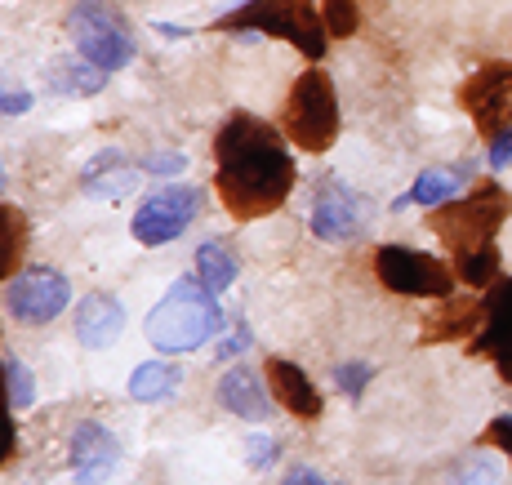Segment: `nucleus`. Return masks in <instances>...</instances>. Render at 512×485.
Instances as JSON below:
<instances>
[{"label": "nucleus", "mask_w": 512, "mask_h": 485, "mask_svg": "<svg viewBox=\"0 0 512 485\" xmlns=\"http://www.w3.org/2000/svg\"><path fill=\"white\" fill-rule=\"evenodd\" d=\"M214 187L241 223L281 210L294 187V156L285 152V134L250 112L228 116L214 134Z\"/></svg>", "instance_id": "nucleus-1"}, {"label": "nucleus", "mask_w": 512, "mask_h": 485, "mask_svg": "<svg viewBox=\"0 0 512 485\" xmlns=\"http://www.w3.org/2000/svg\"><path fill=\"white\" fill-rule=\"evenodd\" d=\"M143 330L156 352H170V356L196 352L223 330V308L201 285V276H196V281L183 276V281H174V290L147 312Z\"/></svg>", "instance_id": "nucleus-2"}, {"label": "nucleus", "mask_w": 512, "mask_h": 485, "mask_svg": "<svg viewBox=\"0 0 512 485\" xmlns=\"http://www.w3.org/2000/svg\"><path fill=\"white\" fill-rule=\"evenodd\" d=\"M219 32H263V36H281L299 49L303 58H321L326 54V18L312 0H250V5L232 9L219 18Z\"/></svg>", "instance_id": "nucleus-3"}, {"label": "nucleus", "mask_w": 512, "mask_h": 485, "mask_svg": "<svg viewBox=\"0 0 512 485\" xmlns=\"http://www.w3.org/2000/svg\"><path fill=\"white\" fill-rule=\"evenodd\" d=\"M285 138L303 152H326L339 138V98H334V81L326 72H303L294 81L290 98H285Z\"/></svg>", "instance_id": "nucleus-4"}, {"label": "nucleus", "mask_w": 512, "mask_h": 485, "mask_svg": "<svg viewBox=\"0 0 512 485\" xmlns=\"http://www.w3.org/2000/svg\"><path fill=\"white\" fill-rule=\"evenodd\" d=\"M512 210V196L504 192V187H477L472 196H464V201H450L441 205L437 214H432V232L446 241V250L455 254H468V250H481V245L495 241L499 223L508 219Z\"/></svg>", "instance_id": "nucleus-5"}, {"label": "nucleus", "mask_w": 512, "mask_h": 485, "mask_svg": "<svg viewBox=\"0 0 512 485\" xmlns=\"http://www.w3.org/2000/svg\"><path fill=\"white\" fill-rule=\"evenodd\" d=\"M67 36L76 41L81 58H90L103 72H121V67L134 63V36L125 32L121 14L103 0H81L67 14Z\"/></svg>", "instance_id": "nucleus-6"}, {"label": "nucleus", "mask_w": 512, "mask_h": 485, "mask_svg": "<svg viewBox=\"0 0 512 485\" xmlns=\"http://www.w3.org/2000/svg\"><path fill=\"white\" fill-rule=\"evenodd\" d=\"M374 272L392 294H406V299H450L455 294V272L432 254L406 250V245H383L374 254Z\"/></svg>", "instance_id": "nucleus-7"}, {"label": "nucleus", "mask_w": 512, "mask_h": 485, "mask_svg": "<svg viewBox=\"0 0 512 485\" xmlns=\"http://www.w3.org/2000/svg\"><path fill=\"white\" fill-rule=\"evenodd\" d=\"M201 205H205L201 187H183V183L156 187L139 210H134V223H130L134 241H139V245H170V241H179L187 227L196 223Z\"/></svg>", "instance_id": "nucleus-8"}, {"label": "nucleus", "mask_w": 512, "mask_h": 485, "mask_svg": "<svg viewBox=\"0 0 512 485\" xmlns=\"http://www.w3.org/2000/svg\"><path fill=\"white\" fill-rule=\"evenodd\" d=\"M67 299H72V285L54 267H27V272H18L9 281V294H5L9 312L23 325H49L67 308Z\"/></svg>", "instance_id": "nucleus-9"}, {"label": "nucleus", "mask_w": 512, "mask_h": 485, "mask_svg": "<svg viewBox=\"0 0 512 485\" xmlns=\"http://www.w3.org/2000/svg\"><path fill=\"white\" fill-rule=\"evenodd\" d=\"M459 103L468 107V116L477 121L481 134L495 138L499 130H508V121H512V63L481 67V72L459 89Z\"/></svg>", "instance_id": "nucleus-10"}, {"label": "nucleus", "mask_w": 512, "mask_h": 485, "mask_svg": "<svg viewBox=\"0 0 512 485\" xmlns=\"http://www.w3.org/2000/svg\"><path fill=\"white\" fill-rule=\"evenodd\" d=\"M67 463L76 472V485H103L121 463V441L103 423H81L67 445Z\"/></svg>", "instance_id": "nucleus-11"}, {"label": "nucleus", "mask_w": 512, "mask_h": 485, "mask_svg": "<svg viewBox=\"0 0 512 485\" xmlns=\"http://www.w3.org/2000/svg\"><path fill=\"white\" fill-rule=\"evenodd\" d=\"M477 352H486L499 365V374L512 383V281H495L486 294V321L477 330Z\"/></svg>", "instance_id": "nucleus-12"}, {"label": "nucleus", "mask_w": 512, "mask_h": 485, "mask_svg": "<svg viewBox=\"0 0 512 485\" xmlns=\"http://www.w3.org/2000/svg\"><path fill=\"white\" fill-rule=\"evenodd\" d=\"M312 232L321 236V241H352V236L361 232V205L357 196L348 192L343 183H334V178H326V183L317 187V201H312Z\"/></svg>", "instance_id": "nucleus-13"}, {"label": "nucleus", "mask_w": 512, "mask_h": 485, "mask_svg": "<svg viewBox=\"0 0 512 485\" xmlns=\"http://www.w3.org/2000/svg\"><path fill=\"white\" fill-rule=\"evenodd\" d=\"M125 330V312L112 294H90L76 312V339L81 348H112Z\"/></svg>", "instance_id": "nucleus-14"}, {"label": "nucleus", "mask_w": 512, "mask_h": 485, "mask_svg": "<svg viewBox=\"0 0 512 485\" xmlns=\"http://www.w3.org/2000/svg\"><path fill=\"white\" fill-rule=\"evenodd\" d=\"M268 383H272V397H277L290 414H299V419H317L321 414V392L312 388V379L294 361L272 356L268 361Z\"/></svg>", "instance_id": "nucleus-15"}, {"label": "nucleus", "mask_w": 512, "mask_h": 485, "mask_svg": "<svg viewBox=\"0 0 512 485\" xmlns=\"http://www.w3.org/2000/svg\"><path fill=\"white\" fill-rule=\"evenodd\" d=\"M219 401H223V410L236 414V419H250V423H263L268 419V392H263V383H259V374L250 370V365H236V370L223 374V383H219Z\"/></svg>", "instance_id": "nucleus-16"}, {"label": "nucleus", "mask_w": 512, "mask_h": 485, "mask_svg": "<svg viewBox=\"0 0 512 485\" xmlns=\"http://www.w3.org/2000/svg\"><path fill=\"white\" fill-rule=\"evenodd\" d=\"M481 321H486V299H464V294H450V299H441V312L423 325V343L464 339V334L481 330Z\"/></svg>", "instance_id": "nucleus-17"}, {"label": "nucleus", "mask_w": 512, "mask_h": 485, "mask_svg": "<svg viewBox=\"0 0 512 485\" xmlns=\"http://www.w3.org/2000/svg\"><path fill=\"white\" fill-rule=\"evenodd\" d=\"M179 365H170V361H143L139 370L130 374V397L139 401V405H156V401H165L174 388H179Z\"/></svg>", "instance_id": "nucleus-18"}, {"label": "nucleus", "mask_w": 512, "mask_h": 485, "mask_svg": "<svg viewBox=\"0 0 512 485\" xmlns=\"http://www.w3.org/2000/svg\"><path fill=\"white\" fill-rule=\"evenodd\" d=\"M464 178H468V165L464 170H423L415 178V187H410V196H401L397 205H446V201H455Z\"/></svg>", "instance_id": "nucleus-19"}, {"label": "nucleus", "mask_w": 512, "mask_h": 485, "mask_svg": "<svg viewBox=\"0 0 512 485\" xmlns=\"http://www.w3.org/2000/svg\"><path fill=\"white\" fill-rule=\"evenodd\" d=\"M196 276H201V285L210 294H223L228 285L236 281V259L232 250L223 241H205L201 250H196Z\"/></svg>", "instance_id": "nucleus-20"}, {"label": "nucleus", "mask_w": 512, "mask_h": 485, "mask_svg": "<svg viewBox=\"0 0 512 485\" xmlns=\"http://www.w3.org/2000/svg\"><path fill=\"white\" fill-rule=\"evenodd\" d=\"M23 250H27V219L23 210L14 205H0V281L23 263Z\"/></svg>", "instance_id": "nucleus-21"}, {"label": "nucleus", "mask_w": 512, "mask_h": 485, "mask_svg": "<svg viewBox=\"0 0 512 485\" xmlns=\"http://www.w3.org/2000/svg\"><path fill=\"white\" fill-rule=\"evenodd\" d=\"M125 187H130V165L121 161L116 152H107V156H98V161L85 170V192L90 196H121Z\"/></svg>", "instance_id": "nucleus-22"}, {"label": "nucleus", "mask_w": 512, "mask_h": 485, "mask_svg": "<svg viewBox=\"0 0 512 485\" xmlns=\"http://www.w3.org/2000/svg\"><path fill=\"white\" fill-rule=\"evenodd\" d=\"M455 272L464 276V281L472 285V290H490V285H495V276H499V250H495V241H490V245H481V250L459 254Z\"/></svg>", "instance_id": "nucleus-23"}, {"label": "nucleus", "mask_w": 512, "mask_h": 485, "mask_svg": "<svg viewBox=\"0 0 512 485\" xmlns=\"http://www.w3.org/2000/svg\"><path fill=\"white\" fill-rule=\"evenodd\" d=\"M103 67H94L90 58H81V63H63L54 67V89L58 94H98L103 89Z\"/></svg>", "instance_id": "nucleus-24"}, {"label": "nucleus", "mask_w": 512, "mask_h": 485, "mask_svg": "<svg viewBox=\"0 0 512 485\" xmlns=\"http://www.w3.org/2000/svg\"><path fill=\"white\" fill-rule=\"evenodd\" d=\"M5 383H9V401H14L18 410H32L36 405V383H32V374H27L23 361H5Z\"/></svg>", "instance_id": "nucleus-25"}, {"label": "nucleus", "mask_w": 512, "mask_h": 485, "mask_svg": "<svg viewBox=\"0 0 512 485\" xmlns=\"http://www.w3.org/2000/svg\"><path fill=\"white\" fill-rule=\"evenodd\" d=\"M321 18H326V32L330 36H352L357 32V5L352 0H326V9H321Z\"/></svg>", "instance_id": "nucleus-26"}, {"label": "nucleus", "mask_w": 512, "mask_h": 485, "mask_svg": "<svg viewBox=\"0 0 512 485\" xmlns=\"http://www.w3.org/2000/svg\"><path fill=\"white\" fill-rule=\"evenodd\" d=\"M9 454H14V401H9L5 365H0V463H9Z\"/></svg>", "instance_id": "nucleus-27"}, {"label": "nucleus", "mask_w": 512, "mask_h": 485, "mask_svg": "<svg viewBox=\"0 0 512 485\" xmlns=\"http://www.w3.org/2000/svg\"><path fill=\"white\" fill-rule=\"evenodd\" d=\"M370 365L366 361H348V365H339V370H334V379H339V388L343 392H348V397L352 401H357L361 397V392H366V383H370Z\"/></svg>", "instance_id": "nucleus-28"}, {"label": "nucleus", "mask_w": 512, "mask_h": 485, "mask_svg": "<svg viewBox=\"0 0 512 485\" xmlns=\"http://www.w3.org/2000/svg\"><path fill=\"white\" fill-rule=\"evenodd\" d=\"M455 485H504V472H499V463L490 459H472L464 472H459Z\"/></svg>", "instance_id": "nucleus-29"}, {"label": "nucleus", "mask_w": 512, "mask_h": 485, "mask_svg": "<svg viewBox=\"0 0 512 485\" xmlns=\"http://www.w3.org/2000/svg\"><path fill=\"white\" fill-rule=\"evenodd\" d=\"M143 170L147 174H161V178L183 174L187 170V156L183 152H156V156H147V161H143Z\"/></svg>", "instance_id": "nucleus-30"}, {"label": "nucleus", "mask_w": 512, "mask_h": 485, "mask_svg": "<svg viewBox=\"0 0 512 485\" xmlns=\"http://www.w3.org/2000/svg\"><path fill=\"white\" fill-rule=\"evenodd\" d=\"M277 454H281V445L272 437H250V468L254 472L272 468V463H277Z\"/></svg>", "instance_id": "nucleus-31"}, {"label": "nucleus", "mask_w": 512, "mask_h": 485, "mask_svg": "<svg viewBox=\"0 0 512 485\" xmlns=\"http://www.w3.org/2000/svg\"><path fill=\"white\" fill-rule=\"evenodd\" d=\"M512 165V125L490 138V170H508Z\"/></svg>", "instance_id": "nucleus-32"}, {"label": "nucleus", "mask_w": 512, "mask_h": 485, "mask_svg": "<svg viewBox=\"0 0 512 485\" xmlns=\"http://www.w3.org/2000/svg\"><path fill=\"white\" fill-rule=\"evenodd\" d=\"M486 441L499 445V450H508V459H512V414H504V419L490 423V428H486Z\"/></svg>", "instance_id": "nucleus-33"}, {"label": "nucleus", "mask_w": 512, "mask_h": 485, "mask_svg": "<svg viewBox=\"0 0 512 485\" xmlns=\"http://www.w3.org/2000/svg\"><path fill=\"white\" fill-rule=\"evenodd\" d=\"M32 107V94H0V116H18Z\"/></svg>", "instance_id": "nucleus-34"}, {"label": "nucleus", "mask_w": 512, "mask_h": 485, "mask_svg": "<svg viewBox=\"0 0 512 485\" xmlns=\"http://www.w3.org/2000/svg\"><path fill=\"white\" fill-rule=\"evenodd\" d=\"M245 348H250V334H245V325H241V334H232V339H228V343H223V348H219V361H228V356L245 352Z\"/></svg>", "instance_id": "nucleus-35"}, {"label": "nucleus", "mask_w": 512, "mask_h": 485, "mask_svg": "<svg viewBox=\"0 0 512 485\" xmlns=\"http://www.w3.org/2000/svg\"><path fill=\"white\" fill-rule=\"evenodd\" d=\"M281 485H326V481H321L312 468H299V472H290V477H285Z\"/></svg>", "instance_id": "nucleus-36"}]
</instances>
